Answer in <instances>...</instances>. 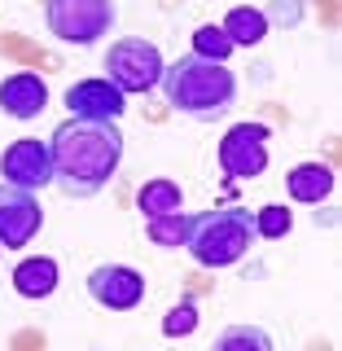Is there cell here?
Instances as JSON below:
<instances>
[{"label": "cell", "instance_id": "8fae6325", "mask_svg": "<svg viewBox=\"0 0 342 351\" xmlns=\"http://www.w3.org/2000/svg\"><path fill=\"white\" fill-rule=\"evenodd\" d=\"M44 106H49V84H44L40 75L18 71L0 84V110H5L9 119H36Z\"/></svg>", "mask_w": 342, "mask_h": 351}, {"label": "cell", "instance_id": "277c9868", "mask_svg": "<svg viewBox=\"0 0 342 351\" xmlns=\"http://www.w3.org/2000/svg\"><path fill=\"white\" fill-rule=\"evenodd\" d=\"M44 18H49V31L62 44H97L101 36H110L119 22V5L114 0H49L44 5Z\"/></svg>", "mask_w": 342, "mask_h": 351}, {"label": "cell", "instance_id": "3957f363", "mask_svg": "<svg viewBox=\"0 0 342 351\" xmlns=\"http://www.w3.org/2000/svg\"><path fill=\"white\" fill-rule=\"evenodd\" d=\"M250 241H255V219H250L246 206H215V211L189 219L184 250L202 268H233L237 259H246Z\"/></svg>", "mask_w": 342, "mask_h": 351}, {"label": "cell", "instance_id": "5bb4252c", "mask_svg": "<svg viewBox=\"0 0 342 351\" xmlns=\"http://www.w3.org/2000/svg\"><path fill=\"white\" fill-rule=\"evenodd\" d=\"M219 27H224V36L233 40V49H255V44H263V36H268V18H263L259 9H250V5L228 9Z\"/></svg>", "mask_w": 342, "mask_h": 351}, {"label": "cell", "instance_id": "5b68a950", "mask_svg": "<svg viewBox=\"0 0 342 351\" xmlns=\"http://www.w3.org/2000/svg\"><path fill=\"white\" fill-rule=\"evenodd\" d=\"M162 53L158 44L145 40V36H123L114 40L106 49V80L114 88H123V93H149V88H158L162 80Z\"/></svg>", "mask_w": 342, "mask_h": 351}, {"label": "cell", "instance_id": "ffe728a7", "mask_svg": "<svg viewBox=\"0 0 342 351\" xmlns=\"http://www.w3.org/2000/svg\"><path fill=\"white\" fill-rule=\"evenodd\" d=\"M193 329H197V303L193 299H180L167 316H162V334L167 338H189Z\"/></svg>", "mask_w": 342, "mask_h": 351}, {"label": "cell", "instance_id": "9c48e42d", "mask_svg": "<svg viewBox=\"0 0 342 351\" xmlns=\"http://www.w3.org/2000/svg\"><path fill=\"white\" fill-rule=\"evenodd\" d=\"M0 176L18 189H31L40 193L44 184H53V154H49V141L40 136H18L14 145L0 154Z\"/></svg>", "mask_w": 342, "mask_h": 351}, {"label": "cell", "instance_id": "e0dca14e", "mask_svg": "<svg viewBox=\"0 0 342 351\" xmlns=\"http://www.w3.org/2000/svg\"><path fill=\"white\" fill-rule=\"evenodd\" d=\"M193 53L197 58H211V62H228L233 58V40L224 36L219 22H202V27L193 31Z\"/></svg>", "mask_w": 342, "mask_h": 351}, {"label": "cell", "instance_id": "9a60e30c", "mask_svg": "<svg viewBox=\"0 0 342 351\" xmlns=\"http://www.w3.org/2000/svg\"><path fill=\"white\" fill-rule=\"evenodd\" d=\"M136 206H141V215H167V211H184V193H180V184L175 180H145L141 184V193H136Z\"/></svg>", "mask_w": 342, "mask_h": 351}, {"label": "cell", "instance_id": "ac0fdd59", "mask_svg": "<svg viewBox=\"0 0 342 351\" xmlns=\"http://www.w3.org/2000/svg\"><path fill=\"white\" fill-rule=\"evenodd\" d=\"M250 219H255V237H263V241H281L294 224L281 202H268V206H259V211H250Z\"/></svg>", "mask_w": 342, "mask_h": 351}, {"label": "cell", "instance_id": "7c38bea8", "mask_svg": "<svg viewBox=\"0 0 342 351\" xmlns=\"http://www.w3.org/2000/svg\"><path fill=\"white\" fill-rule=\"evenodd\" d=\"M58 277H62L58 259H49V255H27V259L14 268V290L22 294V299H49V294L58 290Z\"/></svg>", "mask_w": 342, "mask_h": 351}, {"label": "cell", "instance_id": "7402d4cb", "mask_svg": "<svg viewBox=\"0 0 342 351\" xmlns=\"http://www.w3.org/2000/svg\"><path fill=\"white\" fill-rule=\"evenodd\" d=\"M0 250H5V246H0Z\"/></svg>", "mask_w": 342, "mask_h": 351}, {"label": "cell", "instance_id": "6da1fadb", "mask_svg": "<svg viewBox=\"0 0 342 351\" xmlns=\"http://www.w3.org/2000/svg\"><path fill=\"white\" fill-rule=\"evenodd\" d=\"M49 154L53 184L66 197H97L123 162V132L114 123H93V119L71 114L49 136Z\"/></svg>", "mask_w": 342, "mask_h": 351}, {"label": "cell", "instance_id": "30bf717a", "mask_svg": "<svg viewBox=\"0 0 342 351\" xmlns=\"http://www.w3.org/2000/svg\"><path fill=\"white\" fill-rule=\"evenodd\" d=\"M66 110L75 119H93V123H119L127 110V93L114 88L101 75V80H80L66 88Z\"/></svg>", "mask_w": 342, "mask_h": 351}, {"label": "cell", "instance_id": "2e32d148", "mask_svg": "<svg viewBox=\"0 0 342 351\" xmlns=\"http://www.w3.org/2000/svg\"><path fill=\"white\" fill-rule=\"evenodd\" d=\"M189 219H193V215H184V211L149 215V219H145V233H149L154 246H167V250H175V246H184V237H189Z\"/></svg>", "mask_w": 342, "mask_h": 351}, {"label": "cell", "instance_id": "44dd1931", "mask_svg": "<svg viewBox=\"0 0 342 351\" xmlns=\"http://www.w3.org/2000/svg\"><path fill=\"white\" fill-rule=\"evenodd\" d=\"M263 18H268V27L277 22V27H299L303 22V0H268V9H259Z\"/></svg>", "mask_w": 342, "mask_h": 351}, {"label": "cell", "instance_id": "4fadbf2b", "mask_svg": "<svg viewBox=\"0 0 342 351\" xmlns=\"http://www.w3.org/2000/svg\"><path fill=\"white\" fill-rule=\"evenodd\" d=\"M285 189H290L294 202L303 206H321L329 193H334V171L325 162H299L290 176H285Z\"/></svg>", "mask_w": 342, "mask_h": 351}, {"label": "cell", "instance_id": "7a4b0ae2", "mask_svg": "<svg viewBox=\"0 0 342 351\" xmlns=\"http://www.w3.org/2000/svg\"><path fill=\"white\" fill-rule=\"evenodd\" d=\"M162 97L175 114L193 119V123H215L224 119L237 101V75L228 71L224 62L197 58V53H184L171 66H162Z\"/></svg>", "mask_w": 342, "mask_h": 351}, {"label": "cell", "instance_id": "ba28073f", "mask_svg": "<svg viewBox=\"0 0 342 351\" xmlns=\"http://www.w3.org/2000/svg\"><path fill=\"white\" fill-rule=\"evenodd\" d=\"M84 285H88V299L106 307V312H132L145 299V277L127 263H101V268L88 272Z\"/></svg>", "mask_w": 342, "mask_h": 351}, {"label": "cell", "instance_id": "52a82bcc", "mask_svg": "<svg viewBox=\"0 0 342 351\" xmlns=\"http://www.w3.org/2000/svg\"><path fill=\"white\" fill-rule=\"evenodd\" d=\"M40 224H44V211H40L36 193L0 180V246L5 250L31 246L40 237Z\"/></svg>", "mask_w": 342, "mask_h": 351}, {"label": "cell", "instance_id": "d6986e66", "mask_svg": "<svg viewBox=\"0 0 342 351\" xmlns=\"http://www.w3.org/2000/svg\"><path fill=\"white\" fill-rule=\"evenodd\" d=\"M237 347H255V351H268L272 347V338L263 334V329H255V325H233V329H224V334L215 338V351H237Z\"/></svg>", "mask_w": 342, "mask_h": 351}, {"label": "cell", "instance_id": "8992f818", "mask_svg": "<svg viewBox=\"0 0 342 351\" xmlns=\"http://www.w3.org/2000/svg\"><path fill=\"white\" fill-rule=\"evenodd\" d=\"M268 141L272 132L263 123H237L219 141V171L228 180H255L268 167Z\"/></svg>", "mask_w": 342, "mask_h": 351}]
</instances>
